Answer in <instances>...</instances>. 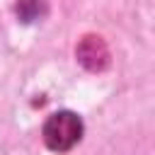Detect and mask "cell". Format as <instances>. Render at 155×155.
<instances>
[{
    "label": "cell",
    "instance_id": "1",
    "mask_svg": "<svg viewBox=\"0 0 155 155\" xmlns=\"http://www.w3.org/2000/svg\"><path fill=\"white\" fill-rule=\"evenodd\" d=\"M82 136V124L73 111H56L44 124V140L51 150H70Z\"/></svg>",
    "mask_w": 155,
    "mask_h": 155
}]
</instances>
